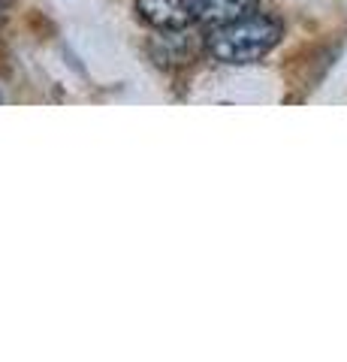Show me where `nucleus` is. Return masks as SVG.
<instances>
[{"label": "nucleus", "mask_w": 347, "mask_h": 362, "mask_svg": "<svg viewBox=\"0 0 347 362\" xmlns=\"http://www.w3.org/2000/svg\"><path fill=\"white\" fill-rule=\"evenodd\" d=\"M281 33L284 28L278 18L254 13L239 21H230V25L211 28L206 37V52L220 64H254L275 49Z\"/></svg>", "instance_id": "obj_1"}, {"label": "nucleus", "mask_w": 347, "mask_h": 362, "mask_svg": "<svg viewBox=\"0 0 347 362\" xmlns=\"http://www.w3.org/2000/svg\"><path fill=\"white\" fill-rule=\"evenodd\" d=\"M136 13L158 30H182L194 25L190 0H136Z\"/></svg>", "instance_id": "obj_2"}, {"label": "nucleus", "mask_w": 347, "mask_h": 362, "mask_svg": "<svg viewBox=\"0 0 347 362\" xmlns=\"http://www.w3.org/2000/svg\"><path fill=\"white\" fill-rule=\"evenodd\" d=\"M257 6H260L257 0H190L194 21H199L206 28H220L245 16H254Z\"/></svg>", "instance_id": "obj_3"}, {"label": "nucleus", "mask_w": 347, "mask_h": 362, "mask_svg": "<svg viewBox=\"0 0 347 362\" xmlns=\"http://www.w3.org/2000/svg\"><path fill=\"white\" fill-rule=\"evenodd\" d=\"M194 33L187 28L182 30H160L158 37L151 40V54L158 64H166V66H178V64H187L194 58Z\"/></svg>", "instance_id": "obj_4"}, {"label": "nucleus", "mask_w": 347, "mask_h": 362, "mask_svg": "<svg viewBox=\"0 0 347 362\" xmlns=\"http://www.w3.org/2000/svg\"><path fill=\"white\" fill-rule=\"evenodd\" d=\"M9 9H13V0H0V25H4V21H6Z\"/></svg>", "instance_id": "obj_5"}, {"label": "nucleus", "mask_w": 347, "mask_h": 362, "mask_svg": "<svg viewBox=\"0 0 347 362\" xmlns=\"http://www.w3.org/2000/svg\"><path fill=\"white\" fill-rule=\"evenodd\" d=\"M0 103H4V94H0Z\"/></svg>", "instance_id": "obj_6"}]
</instances>
